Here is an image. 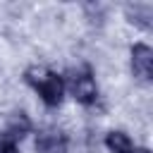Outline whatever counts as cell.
I'll return each mask as SVG.
<instances>
[{"label": "cell", "instance_id": "7a4b0ae2", "mask_svg": "<svg viewBox=\"0 0 153 153\" xmlns=\"http://www.w3.org/2000/svg\"><path fill=\"white\" fill-rule=\"evenodd\" d=\"M69 91H72V96H74L79 103H84V105H91V103L98 98V86H96V81H93V76H91L88 69L76 72V74L69 79Z\"/></svg>", "mask_w": 153, "mask_h": 153}, {"label": "cell", "instance_id": "8992f818", "mask_svg": "<svg viewBox=\"0 0 153 153\" xmlns=\"http://www.w3.org/2000/svg\"><path fill=\"white\" fill-rule=\"evenodd\" d=\"M26 131H29V120H26V117L19 112V115H17V117L10 122V127H7V134H10L14 141H19V139H22Z\"/></svg>", "mask_w": 153, "mask_h": 153}, {"label": "cell", "instance_id": "ba28073f", "mask_svg": "<svg viewBox=\"0 0 153 153\" xmlns=\"http://www.w3.org/2000/svg\"><path fill=\"white\" fill-rule=\"evenodd\" d=\"M131 153H151V151H148V148H134Z\"/></svg>", "mask_w": 153, "mask_h": 153}, {"label": "cell", "instance_id": "6da1fadb", "mask_svg": "<svg viewBox=\"0 0 153 153\" xmlns=\"http://www.w3.org/2000/svg\"><path fill=\"white\" fill-rule=\"evenodd\" d=\"M26 81L38 91V96L43 98V103H45L48 108L60 105L62 91H65L62 76H57L55 72L43 69V67H31V69H26Z\"/></svg>", "mask_w": 153, "mask_h": 153}, {"label": "cell", "instance_id": "52a82bcc", "mask_svg": "<svg viewBox=\"0 0 153 153\" xmlns=\"http://www.w3.org/2000/svg\"><path fill=\"white\" fill-rule=\"evenodd\" d=\"M0 153H17V141L7 131L0 134Z\"/></svg>", "mask_w": 153, "mask_h": 153}, {"label": "cell", "instance_id": "5b68a950", "mask_svg": "<svg viewBox=\"0 0 153 153\" xmlns=\"http://www.w3.org/2000/svg\"><path fill=\"white\" fill-rule=\"evenodd\" d=\"M105 146L112 153H131L134 151V143H131V139L124 131H110L105 136Z\"/></svg>", "mask_w": 153, "mask_h": 153}, {"label": "cell", "instance_id": "277c9868", "mask_svg": "<svg viewBox=\"0 0 153 153\" xmlns=\"http://www.w3.org/2000/svg\"><path fill=\"white\" fill-rule=\"evenodd\" d=\"M36 151L38 153H65L67 151V136L57 129H43L36 136Z\"/></svg>", "mask_w": 153, "mask_h": 153}, {"label": "cell", "instance_id": "3957f363", "mask_svg": "<svg viewBox=\"0 0 153 153\" xmlns=\"http://www.w3.org/2000/svg\"><path fill=\"white\" fill-rule=\"evenodd\" d=\"M131 69L139 79H151V72H153V50L143 43H136L131 48Z\"/></svg>", "mask_w": 153, "mask_h": 153}]
</instances>
